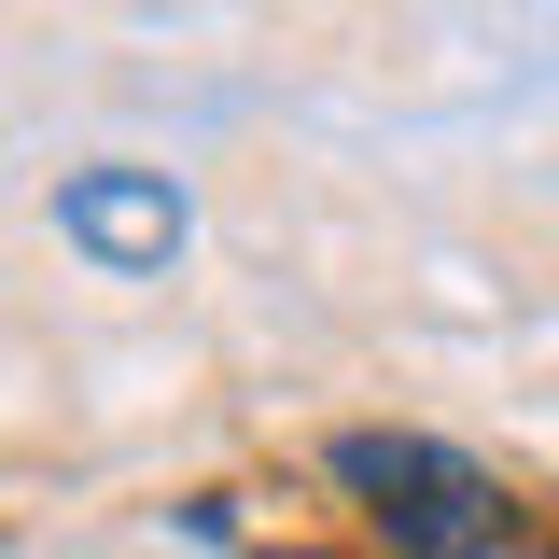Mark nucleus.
<instances>
[{"instance_id": "nucleus-2", "label": "nucleus", "mask_w": 559, "mask_h": 559, "mask_svg": "<svg viewBox=\"0 0 559 559\" xmlns=\"http://www.w3.org/2000/svg\"><path fill=\"white\" fill-rule=\"evenodd\" d=\"M70 224H84V238H168L182 210H140V197H70Z\"/></svg>"}, {"instance_id": "nucleus-1", "label": "nucleus", "mask_w": 559, "mask_h": 559, "mask_svg": "<svg viewBox=\"0 0 559 559\" xmlns=\"http://www.w3.org/2000/svg\"><path fill=\"white\" fill-rule=\"evenodd\" d=\"M322 476L349 489L364 559H503L518 546V489L462 448H433V433H336Z\"/></svg>"}]
</instances>
